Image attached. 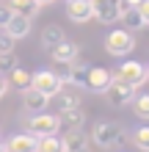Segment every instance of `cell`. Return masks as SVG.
Returning a JSON list of instances; mask_svg holds the SVG:
<instances>
[{
	"label": "cell",
	"instance_id": "obj_7",
	"mask_svg": "<svg viewBox=\"0 0 149 152\" xmlns=\"http://www.w3.org/2000/svg\"><path fill=\"white\" fill-rule=\"evenodd\" d=\"M110 83V69L105 66H89V72H86V88L94 94H102L105 88Z\"/></svg>",
	"mask_w": 149,
	"mask_h": 152
},
{
	"label": "cell",
	"instance_id": "obj_27",
	"mask_svg": "<svg viewBox=\"0 0 149 152\" xmlns=\"http://www.w3.org/2000/svg\"><path fill=\"white\" fill-rule=\"evenodd\" d=\"M138 11L144 17V25H149V0H141V3H138Z\"/></svg>",
	"mask_w": 149,
	"mask_h": 152
},
{
	"label": "cell",
	"instance_id": "obj_1",
	"mask_svg": "<svg viewBox=\"0 0 149 152\" xmlns=\"http://www.w3.org/2000/svg\"><path fill=\"white\" fill-rule=\"evenodd\" d=\"M127 138V133L119 127L116 122H97L91 130V141L102 149H113L116 144H121V141Z\"/></svg>",
	"mask_w": 149,
	"mask_h": 152
},
{
	"label": "cell",
	"instance_id": "obj_13",
	"mask_svg": "<svg viewBox=\"0 0 149 152\" xmlns=\"http://www.w3.org/2000/svg\"><path fill=\"white\" fill-rule=\"evenodd\" d=\"M25 108H28L31 113H39V111H44L47 108V105H50V97L47 94H41V91H36V88H25Z\"/></svg>",
	"mask_w": 149,
	"mask_h": 152
},
{
	"label": "cell",
	"instance_id": "obj_11",
	"mask_svg": "<svg viewBox=\"0 0 149 152\" xmlns=\"http://www.w3.org/2000/svg\"><path fill=\"white\" fill-rule=\"evenodd\" d=\"M89 61H83V58H75L72 64H69V75H66V80L64 83H69V86H77V88H86V72H89Z\"/></svg>",
	"mask_w": 149,
	"mask_h": 152
},
{
	"label": "cell",
	"instance_id": "obj_21",
	"mask_svg": "<svg viewBox=\"0 0 149 152\" xmlns=\"http://www.w3.org/2000/svg\"><path fill=\"white\" fill-rule=\"evenodd\" d=\"M61 141H64V147H66V149H72V147H83V144H86V133H83L80 127H69V130H66V136L61 138Z\"/></svg>",
	"mask_w": 149,
	"mask_h": 152
},
{
	"label": "cell",
	"instance_id": "obj_3",
	"mask_svg": "<svg viewBox=\"0 0 149 152\" xmlns=\"http://www.w3.org/2000/svg\"><path fill=\"white\" fill-rule=\"evenodd\" d=\"M105 50H108V56H113V58L130 56V53L135 50V36L127 28H116V31H110L108 36H105Z\"/></svg>",
	"mask_w": 149,
	"mask_h": 152
},
{
	"label": "cell",
	"instance_id": "obj_31",
	"mask_svg": "<svg viewBox=\"0 0 149 152\" xmlns=\"http://www.w3.org/2000/svg\"><path fill=\"white\" fill-rule=\"evenodd\" d=\"M36 3H41V6H44V3H52V0H36Z\"/></svg>",
	"mask_w": 149,
	"mask_h": 152
},
{
	"label": "cell",
	"instance_id": "obj_19",
	"mask_svg": "<svg viewBox=\"0 0 149 152\" xmlns=\"http://www.w3.org/2000/svg\"><path fill=\"white\" fill-rule=\"evenodd\" d=\"M8 80H11L14 88H20V91H25V88H31V72L22 66H14L11 72H8Z\"/></svg>",
	"mask_w": 149,
	"mask_h": 152
},
{
	"label": "cell",
	"instance_id": "obj_20",
	"mask_svg": "<svg viewBox=\"0 0 149 152\" xmlns=\"http://www.w3.org/2000/svg\"><path fill=\"white\" fill-rule=\"evenodd\" d=\"M52 97H55V108H58V113H61V111L75 108V105H80V97L72 94V91H64V88H61L58 94H52Z\"/></svg>",
	"mask_w": 149,
	"mask_h": 152
},
{
	"label": "cell",
	"instance_id": "obj_22",
	"mask_svg": "<svg viewBox=\"0 0 149 152\" xmlns=\"http://www.w3.org/2000/svg\"><path fill=\"white\" fill-rule=\"evenodd\" d=\"M133 111L138 119H149V94H135L133 97Z\"/></svg>",
	"mask_w": 149,
	"mask_h": 152
},
{
	"label": "cell",
	"instance_id": "obj_5",
	"mask_svg": "<svg viewBox=\"0 0 149 152\" xmlns=\"http://www.w3.org/2000/svg\"><path fill=\"white\" fill-rule=\"evenodd\" d=\"M31 86L36 88V91H41V94H47L50 100H52V94H58L61 88H64V80L52 72V69H39L36 75H31Z\"/></svg>",
	"mask_w": 149,
	"mask_h": 152
},
{
	"label": "cell",
	"instance_id": "obj_30",
	"mask_svg": "<svg viewBox=\"0 0 149 152\" xmlns=\"http://www.w3.org/2000/svg\"><path fill=\"white\" fill-rule=\"evenodd\" d=\"M64 152H91V149L83 144V147H72V149H64Z\"/></svg>",
	"mask_w": 149,
	"mask_h": 152
},
{
	"label": "cell",
	"instance_id": "obj_33",
	"mask_svg": "<svg viewBox=\"0 0 149 152\" xmlns=\"http://www.w3.org/2000/svg\"><path fill=\"white\" fill-rule=\"evenodd\" d=\"M146 83H149V69H146Z\"/></svg>",
	"mask_w": 149,
	"mask_h": 152
},
{
	"label": "cell",
	"instance_id": "obj_24",
	"mask_svg": "<svg viewBox=\"0 0 149 152\" xmlns=\"http://www.w3.org/2000/svg\"><path fill=\"white\" fill-rule=\"evenodd\" d=\"M14 66H17V56L14 53H3L0 56V75H8Z\"/></svg>",
	"mask_w": 149,
	"mask_h": 152
},
{
	"label": "cell",
	"instance_id": "obj_8",
	"mask_svg": "<svg viewBox=\"0 0 149 152\" xmlns=\"http://www.w3.org/2000/svg\"><path fill=\"white\" fill-rule=\"evenodd\" d=\"M31 28H33V20H31V17H25V14H14V11H11V20L6 22V28H3V31L17 42V39H25V36H28Z\"/></svg>",
	"mask_w": 149,
	"mask_h": 152
},
{
	"label": "cell",
	"instance_id": "obj_16",
	"mask_svg": "<svg viewBox=\"0 0 149 152\" xmlns=\"http://www.w3.org/2000/svg\"><path fill=\"white\" fill-rule=\"evenodd\" d=\"M8 8H11L14 14H25V17H31V20H33V17L41 11V3H36V0H11Z\"/></svg>",
	"mask_w": 149,
	"mask_h": 152
},
{
	"label": "cell",
	"instance_id": "obj_9",
	"mask_svg": "<svg viewBox=\"0 0 149 152\" xmlns=\"http://www.w3.org/2000/svg\"><path fill=\"white\" fill-rule=\"evenodd\" d=\"M50 53V58L55 61V64H69V61H75L77 56H80V47H77L75 42H69V39H61L52 50H47Z\"/></svg>",
	"mask_w": 149,
	"mask_h": 152
},
{
	"label": "cell",
	"instance_id": "obj_4",
	"mask_svg": "<svg viewBox=\"0 0 149 152\" xmlns=\"http://www.w3.org/2000/svg\"><path fill=\"white\" fill-rule=\"evenodd\" d=\"M25 130H28L33 138H41V136H55V133L61 130V119H58V113H44V111H39V113H33L31 119H28Z\"/></svg>",
	"mask_w": 149,
	"mask_h": 152
},
{
	"label": "cell",
	"instance_id": "obj_18",
	"mask_svg": "<svg viewBox=\"0 0 149 152\" xmlns=\"http://www.w3.org/2000/svg\"><path fill=\"white\" fill-rule=\"evenodd\" d=\"M66 147H64V141L58 138V133L55 136H41V138H36V149L33 152H64Z\"/></svg>",
	"mask_w": 149,
	"mask_h": 152
},
{
	"label": "cell",
	"instance_id": "obj_32",
	"mask_svg": "<svg viewBox=\"0 0 149 152\" xmlns=\"http://www.w3.org/2000/svg\"><path fill=\"white\" fill-rule=\"evenodd\" d=\"M0 152H6V144H3V141H0Z\"/></svg>",
	"mask_w": 149,
	"mask_h": 152
},
{
	"label": "cell",
	"instance_id": "obj_12",
	"mask_svg": "<svg viewBox=\"0 0 149 152\" xmlns=\"http://www.w3.org/2000/svg\"><path fill=\"white\" fill-rule=\"evenodd\" d=\"M33 149H36V138L31 133H20L6 141V152H33Z\"/></svg>",
	"mask_w": 149,
	"mask_h": 152
},
{
	"label": "cell",
	"instance_id": "obj_23",
	"mask_svg": "<svg viewBox=\"0 0 149 152\" xmlns=\"http://www.w3.org/2000/svg\"><path fill=\"white\" fill-rule=\"evenodd\" d=\"M133 141H135V147H138V149L149 152V124H141V127L133 133Z\"/></svg>",
	"mask_w": 149,
	"mask_h": 152
},
{
	"label": "cell",
	"instance_id": "obj_10",
	"mask_svg": "<svg viewBox=\"0 0 149 152\" xmlns=\"http://www.w3.org/2000/svg\"><path fill=\"white\" fill-rule=\"evenodd\" d=\"M66 17H69L72 22H77V25L94 20L91 3H89V0H66Z\"/></svg>",
	"mask_w": 149,
	"mask_h": 152
},
{
	"label": "cell",
	"instance_id": "obj_25",
	"mask_svg": "<svg viewBox=\"0 0 149 152\" xmlns=\"http://www.w3.org/2000/svg\"><path fill=\"white\" fill-rule=\"evenodd\" d=\"M3 53H14V39L8 36L6 31H0V56Z\"/></svg>",
	"mask_w": 149,
	"mask_h": 152
},
{
	"label": "cell",
	"instance_id": "obj_28",
	"mask_svg": "<svg viewBox=\"0 0 149 152\" xmlns=\"http://www.w3.org/2000/svg\"><path fill=\"white\" fill-rule=\"evenodd\" d=\"M141 0H119V11H124V8H135Z\"/></svg>",
	"mask_w": 149,
	"mask_h": 152
},
{
	"label": "cell",
	"instance_id": "obj_6",
	"mask_svg": "<svg viewBox=\"0 0 149 152\" xmlns=\"http://www.w3.org/2000/svg\"><path fill=\"white\" fill-rule=\"evenodd\" d=\"M110 75H116V77H121V80H127L130 86H144L146 83V66L144 64H138V61H124L116 72H110Z\"/></svg>",
	"mask_w": 149,
	"mask_h": 152
},
{
	"label": "cell",
	"instance_id": "obj_26",
	"mask_svg": "<svg viewBox=\"0 0 149 152\" xmlns=\"http://www.w3.org/2000/svg\"><path fill=\"white\" fill-rule=\"evenodd\" d=\"M8 20H11V8H8V6H0V31L6 28Z\"/></svg>",
	"mask_w": 149,
	"mask_h": 152
},
{
	"label": "cell",
	"instance_id": "obj_14",
	"mask_svg": "<svg viewBox=\"0 0 149 152\" xmlns=\"http://www.w3.org/2000/svg\"><path fill=\"white\" fill-rule=\"evenodd\" d=\"M119 20H121V28H127L130 33L144 28V17H141V11H138V6L135 8H124V11L119 14Z\"/></svg>",
	"mask_w": 149,
	"mask_h": 152
},
{
	"label": "cell",
	"instance_id": "obj_15",
	"mask_svg": "<svg viewBox=\"0 0 149 152\" xmlns=\"http://www.w3.org/2000/svg\"><path fill=\"white\" fill-rule=\"evenodd\" d=\"M61 39H66V33H64L61 25H47V28L41 31V47L44 50H52Z\"/></svg>",
	"mask_w": 149,
	"mask_h": 152
},
{
	"label": "cell",
	"instance_id": "obj_2",
	"mask_svg": "<svg viewBox=\"0 0 149 152\" xmlns=\"http://www.w3.org/2000/svg\"><path fill=\"white\" fill-rule=\"evenodd\" d=\"M135 91H138V88L130 86L127 80L110 75V83H108V88H105L102 94H105V100H108V105H113V108H121V105H130V102H133Z\"/></svg>",
	"mask_w": 149,
	"mask_h": 152
},
{
	"label": "cell",
	"instance_id": "obj_17",
	"mask_svg": "<svg viewBox=\"0 0 149 152\" xmlns=\"http://www.w3.org/2000/svg\"><path fill=\"white\" fill-rule=\"evenodd\" d=\"M58 119H61V124H66V127H80L86 122V113H83L80 105H75V108H69V111H61Z\"/></svg>",
	"mask_w": 149,
	"mask_h": 152
},
{
	"label": "cell",
	"instance_id": "obj_29",
	"mask_svg": "<svg viewBox=\"0 0 149 152\" xmlns=\"http://www.w3.org/2000/svg\"><path fill=\"white\" fill-rule=\"evenodd\" d=\"M6 91H8V77L0 75V97H6Z\"/></svg>",
	"mask_w": 149,
	"mask_h": 152
}]
</instances>
